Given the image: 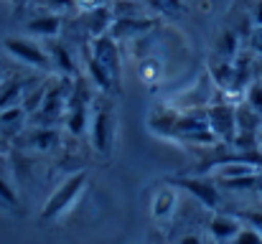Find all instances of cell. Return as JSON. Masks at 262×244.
I'll list each match as a JSON object with an SVG mask.
<instances>
[{
    "mask_svg": "<svg viewBox=\"0 0 262 244\" xmlns=\"http://www.w3.org/2000/svg\"><path fill=\"white\" fill-rule=\"evenodd\" d=\"M43 46H46V54H49V64L56 69V77H67V79L79 77L77 61H74L67 43H61L59 38H49V41H43Z\"/></svg>",
    "mask_w": 262,
    "mask_h": 244,
    "instance_id": "ba28073f",
    "label": "cell"
},
{
    "mask_svg": "<svg viewBox=\"0 0 262 244\" xmlns=\"http://www.w3.org/2000/svg\"><path fill=\"white\" fill-rule=\"evenodd\" d=\"M89 143L99 156H104V158L112 156V148H115V109L107 99L102 104H92Z\"/></svg>",
    "mask_w": 262,
    "mask_h": 244,
    "instance_id": "7a4b0ae2",
    "label": "cell"
},
{
    "mask_svg": "<svg viewBox=\"0 0 262 244\" xmlns=\"http://www.w3.org/2000/svg\"><path fill=\"white\" fill-rule=\"evenodd\" d=\"M0 81H3V66H0Z\"/></svg>",
    "mask_w": 262,
    "mask_h": 244,
    "instance_id": "83f0119b",
    "label": "cell"
},
{
    "mask_svg": "<svg viewBox=\"0 0 262 244\" xmlns=\"http://www.w3.org/2000/svg\"><path fill=\"white\" fill-rule=\"evenodd\" d=\"M245 104H250L257 115H262V81H250V86L245 89Z\"/></svg>",
    "mask_w": 262,
    "mask_h": 244,
    "instance_id": "ffe728a7",
    "label": "cell"
},
{
    "mask_svg": "<svg viewBox=\"0 0 262 244\" xmlns=\"http://www.w3.org/2000/svg\"><path fill=\"white\" fill-rule=\"evenodd\" d=\"M3 49L20 64L36 69V72H46L51 64H49V54H46V46L31 41V38H23V36H8L3 41Z\"/></svg>",
    "mask_w": 262,
    "mask_h": 244,
    "instance_id": "5b68a950",
    "label": "cell"
},
{
    "mask_svg": "<svg viewBox=\"0 0 262 244\" xmlns=\"http://www.w3.org/2000/svg\"><path fill=\"white\" fill-rule=\"evenodd\" d=\"M227 244H262V234L252 227H242Z\"/></svg>",
    "mask_w": 262,
    "mask_h": 244,
    "instance_id": "7402d4cb",
    "label": "cell"
},
{
    "mask_svg": "<svg viewBox=\"0 0 262 244\" xmlns=\"http://www.w3.org/2000/svg\"><path fill=\"white\" fill-rule=\"evenodd\" d=\"M87 49H89V54L110 72L115 86L120 89V84H122V54H120V43L110 33H102V36L89 38Z\"/></svg>",
    "mask_w": 262,
    "mask_h": 244,
    "instance_id": "277c9868",
    "label": "cell"
},
{
    "mask_svg": "<svg viewBox=\"0 0 262 244\" xmlns=\"http://www.w3.org/2000/svg\"><path fill=\"white\" fill-rule=\"evenodd\" d=\"M156 26V20H145V18H138V15H120V18H115L112 20V26H110V36L120 43V41H133V38H138V36H145L150 28Z\"/></svg>",
    "mask_w": 262,
    "mask_h": 244,
    "instance_id": "30bf717a",
    "label": "cell"
},
{
    "mask_svg": "<svg viewBox=\"0 0 262 244\" xmlns=\"http://www.w3.org/2000/svg\"><path fill=\"white\" fill-rule=\"evenodd\" d=\"M234 214L242 219V224L257 229V232L262 234V211H234Z\"/></svg>",
    "mask_w": 262,
    "mask_h": 244,
    "instance_id": "cb8c5ba5",
    "label": "cell"
},
{
    "mask_svg": "<svg viewBox=\"0 0 262 244\" xmlns=\"http://www.w3.org/2000/svg\"><path fill=\"white\" fill-rule=\"evenodd\" d=\"M209 77H211L214 86H216L219 92H229L232 79H234V61L211 56V59H209Z\"/></svg>",
    "mask_w": 262,
    "mask_h": 244,
    "instance_id": "2e32d148",
    "label": "cell"
},
{
    "mask_svg": "<svg viewBox=\"0 0 262 244\" xmlns=\"http://www.w3.org/2000/svg\"><path fill=\"white\" fill-rule=\"evenodd\" d=\"M178 112L173 104H158L150 115H148V127L166 138V140H176V122H178Z\"/></svg>",
    "mask_w": 262,
    "mask_h": 244,
    "instance_id": "8fae6325",
    "label": "cell"
},
{
    "mask_svg": "<svg viewBox=\"0 0 262 244\" xmlns=\"http://www.w3.org/2000/svg\"><path fill=\"white\" fill-rule=\"evenodd\" d=\"M82 56H84V66H87V79L92 81V86H97L99 92H104V97H110V94H117L120 89L115 86V81L110 77V72L89 54V49L82 51Z\"/></svg>",
    "mask_w": 262,
    "mask_h": 244,
    "instance_id": "9a60e30c",
    "label": "cell"
},
{
    "mask_svg": "<svg viewBox=\"0 0 262 244\" xmlns=\"http://www.w3.org/2000/svg\"><path fill=\"white\" fill-rule=\"evenodd\" d=\"M26 28H28L31 36H38V38H43V41L59 38V33H61V28H64V15L46 10V13L33 15V18L26 23Z\"/></svg>",
    "mask_w": 262,
    "mask_h": 244,
    "instance_id": "4fadbf2b",
    "label": "cell"
},
{
    "mask_svg": "<svg viewBox=\"0 0 262 244\" xmlns=\"http://www.w3.org/2000/svg\"><path fill=\"white\" fill-rule=\"evenodd\" d=\"M0 201L8 206V209H13V211H18V206H20V201H18V193H15V188L3 178V173H0Z\"/></svg>",
    "mask_w": 262,
    "mask_h": 244,
    "instance_id": "44dd1931",
    "label": "cell"
},
{
    "mask_svg": "<svg viewBox=\"0 0 262 244\" xmlns=\"http://www.w3.org/2000/svg\"><path fill=\"white\" fill-rule=\"evenodd\" d=\"M250 49L262 56V26H255V28L250 31Z\"/></svg>",
    "mask_w": 262,
    "mask_h": 244,
    "instance_id": "d4e9b609",
    "label": "cell"
},
{
    "mask_svg": "<svg viewBox=\"0 0 262 244\" xmlns=\"http://www.w3.org/2000/svg\"><path fill=\"white\" fill-rule=\"evenodd\" d=\"M26 127H28V115H26V109L20 104L18 107L0 109V138L15 143Z\"/></svg>",
    "mask_w": 262,
    "mask_h": 244,
    "instance_id": "5bb4252c",
    "label": "cell"
},
{
    "mask_svg": "<svg viewBox=\"0 0 262 244\" xmlns=\"http://www.w3.org/2000/svg\"><path fill=\"white\" fill-rule=\"evenodd\" d=\"M15 143L26 145V150L49 153V150L59 148V143H61V130H59V127H33V125H28Z\"/></svg>",
    "mask_w": 262,
    "mask_h": 244,
    "instance_id": "52a82bcc",
    "label": "cell"
},
{
    "mask_svg": "<svg viewBox=\"0 0 262 244\" xmlns=\"http://www.w3.org/2000/svg\"><path fill=\"white\" fill-rule=\"evenodd\" d=\"M206 117H209V127L216 135V140L232 145L234 138H237V104H232V102H209L206 104Z\"/></svg>",
    "mask_w": 262,
    "mask_h": 244,
    "instance_id": "8992f818",
    "label": "cell"
},
{
    "mask_svg": "<svg viewBox=\"0 0 262 244\" xmlns=\"http://www.w3.org/2000/svg\"><path fill=\"white\" fill-rule=\"evenodd\" d=\"M242 229V219L234 211H216L209 221V234L216 244H227Z\"/></svg>",
    "mask_w": 262,
    "mask_h": 244,
    "instance_id": "7c38bea8",
    "label": "cell"
},
{
    "mask_svg": "<svg viewBox=\"0 0 262 244\" xmlns=\"http://www.w3.org/2000/svg\"><path fill=\"white\" fill-rule=\"evenodd\" d=\"M178 244H206L201 239V234H186V237H181Z\"/></svg>",
    "mask_w": 262,
    "mask_h": 244,
    "instance_id": "484cf974",
    "label": "cell"
},
{
    "mask_svg": "<svg viewBox=\"0 0 262 244\" xmlns=\"http://www.w3.org/2000/svg\"><path fill=\"white\" fill-rule=\"evenodd\" d=\"M46 86H49V84L38 81V84H36V86H33V89H31V92L23 97L20 107L26 109V115H28V117H31V115H33V112L41 107V102H43V94H46Z\"/></svg>",
    "mask_w": 262,
    "mask_h": 244,
    "instance_id": "d6986e66",
    "label": "cell"
},
{
    "mask_svg": "<svg viewBox=\"0 0 262 244\" xmlns=\"http://www.w3.org/2000/svg\"><path fill=\"white\" fill-rule=\"evenodd\" d=\"M41 79L36 77H23V74H13L8 79L0 81V109H8V107H18L23 102V97L36 86Z\"/></svg>",
    "mask_w": 262,
    "mask_h": 244,
    "instance_id": "9c48e42d",
    "label": "cell"
},
{
    "mask_svg": "<svg viewBox=\"0 0 262 244\" xmlns=\"http://www.w3.org/2000/svg\"><path fill=\"white\" fill-rule=\"evenodd\" d=\"M161 72H163V69H161V64H158L156 59H145V61L140 64V79L143 81H150V84H153V81L161 77Z\"/></svg>",
    "mask_w": 262,
    "mask_h": 244,
    "instance_id": "603a6c76",
    "label": "cell"
},
{
    "mask_svg": "<svg viewBox=\"0 0 262 244\" xmlns=\"http://www.w3.org/2000/svg\"><path fill=\"white\" fill-rule=\"evenodd\" d=\"M239 54V33L234 28H224L216 38V46H214V56L219 59H227V61H234Z\"/></svg>",
    "mask_w": 262,
    "mask_h": 244,
    "instance_id": "ac0fdd59",
    "label": "cell"
},
{
    "mask_svg": "<svg viewBox=\"0 0 262 244\" xmlns=\"http://www.w3.org/2000/svg\"><path fill=\"white\" fill-rule=\"evenodd\" d=\"M257 148L262 150V130H260V135H257Z\"/></svg>",
    "mask_w": 262,
    "mask_h": 244,
    "instance_id": "4316f807",
    "label": "cell"
},
{
    "mask_svg": "<svg viewBox=\"0 0 262 244\" xmlns=\"http://www.w3.org/2000/svg\"><path fill=\"white\" fill-rule=\"evenodd\" d=\"M89 175L87 170H77V173H72L69 178H64L56 188H54V193L46 198V204H43V209H41V224H54L56 219H61L74 204H77V198L82 196V191H84V186H87Z\"/></svg>",
    "mask_w": 262,
    "mask_h": 244,
    "instance_id": "6da1fadb",
    "label": "cell"
},
{
    "mask_svg": "<svg viewBox=\"0 0 262 244\" xmlns=\"http://www.w3.org/2000/svg\"><path fill=\"white\" fill-rule=\"evenodd\" d=\"M168 183L183 188L186 193H191L204 209L216 211V209L222 206V191H219L216 181L209 178V175H204V173H199V175H176Z\"/></svg>",
    "mask_w": 262,
    "mask_h": 244,
    "instance_id": "3957f363",
    "label": "cell"
},
{
    "mask_svg": "<svg viewBox=\"0 0 262 244\" xmlns=\"http://www.w3.org/2000/svg\"><path fill=\"white\" fill-rule=\"evenodd\" d=\"M173 209H176V191H173V186H163V188L153 196L150 214H153V219L163 221V219H168V216L173 214Z\"/></svg>",
    "mask_w": 262,
    "mask_h": 244,
    "instance_id": "e0dca14e",
    "label": "cell"
}]
</instances>
